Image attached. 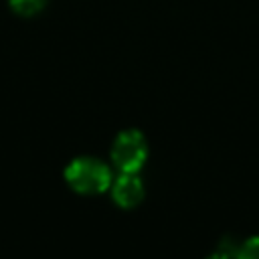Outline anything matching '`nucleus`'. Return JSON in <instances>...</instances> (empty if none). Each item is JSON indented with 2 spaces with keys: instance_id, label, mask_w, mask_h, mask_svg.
Instances as JSON below:
<instances>
[{
  "instance_id": "1",
  "label": "nucleus",
  "mask_w": 259,
  "mask_h": 259,
  "mask_svg": "<svg viewBox=\"0 0 259 259\" xmlns=\"http://www.w3.org/2000/svg\"><path fill=\"white\" fill-rule=\"evenodd\" d=\"M65 180L79 194H101L111 186L113 176L111 168L103 160L93 156H79L73 158L65 168Z\"/></svg>"
},
{
  "instance_id": "2",
  "label": "nucleus",
  "mask_w": 259,
  "mask_h": 259,
  "mask_svg": "<svg viewBox=\"0 0 259 259\" xmlns=\"http://www.w3.org/2000/svg\"><path fill=\"white\" fill-rule=\"evenodd\" d=\"M109 156L119 172H138L148 158V140L140 130H121L111 144Z\"/></svg>"
},
{
  "instance_id": "3",
  "label": "nucleus",
  "mask_w": 259,
  "mask_h": 259,
  "mask_svg": "<svg viewBox=\"0 0 259 259\" xmlns=\"http://www.w3.org/2000/svg\"><path fill=\"white\" fill-rule=\"evenodd\" d=\"M111 198L121 208H134L144 198V182L138 172H121L109 186Z\"/></svg>"
},
{
  "instance_id": "4",
  "label": "nucleus",
  "mask_w": 259,
  "mask_h": 259,
  "mask_svg": "<svg viewBox=\"0 0 259 259\" xmlns=\"http://www.w3.org/2000/svg\"><path fill=\"white\" fill-rule=\"evenodd\" d=\"M235 259H259V235L245 239L235 253Z\"/></svg>"
},
{
  "instance_id": "5",
  "label": "nucleus",
  "mask_w": 259,
  "mask_h": 259,
  "mask_svg": "<svg viewBox=\"0 0 259 259\" xmlns=\"http://www.w3.org/2000/svg\"><path fill=\"white\" fill-rule=\"evenodd\" d=\"M10 6L18 12V14H24V16H30V14H36L38 10L45 8L47 0H8Z\"/></svg>"
},
{
  "instance_id": "6",
  "label": "nucleus",
  "mask_w": 259,
  "mask_h": 259,
  "mask_svg": "<svg viewBox=\"0 0 259 259\" xmlns=\"http://www.w3.org/2000/svg\"><path fill=\"white\" fill-rule=\"evenodd\" d=\"M206 259H235V253L233 251H229V249H217L214 253H210Z\"/></svg>"
}]
</instances>
